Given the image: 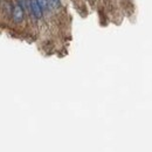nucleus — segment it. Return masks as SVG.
I'll list each match as a JSON object with an SVG mask.
<instances>
[{
	"instance_id": "f257e3e1",
	"label": "nucleus",
	"mask_w": 152,
	"mask_h": 152,
	"mask_svg": "<svg viewBox=\"0 0 152 152\" xmlns=\"http://www.w3.org/2000/svg\"><path fill=\"white\" fill-rule=\"evenodd\" d=\"M12 19L15 23H21L25 19V11H23L22 6L19 4L14 5V7L12 10Z\"/></svg>"
},
{
	"instance_id": "f03ea898",
	"label": "nucleus",
	"mask_w": 152,
	"mask_h": 152,
	"mask_svg": "<svg viewBox=\"0 0 152 152\" xmlns=\"http://www.w3.org/2000/svg\"><path fill=\"white\" fill-rule=\"evenodd\" d=\"M29 8L32 14L37 18V19H41L42 18V8L39 6L37 0H29Z\"/></svg>"
},
{
	"instance_id": "7ed1b4c3",
	"label": "nucleus",
	"mask_w": 152,
	"mask_h": 152,
	"mask_svg": "<svg viewBox=\"0 0 152 152\" xmlns=\"http://www.w3.org/2000/svg\"><path fill=\"white\" fill-rule=\"evenodd\" d=\"M37 2L39 4V6L42 8V10H47L48 8V0H37Z\"/></svg>"
}]
</instances>
